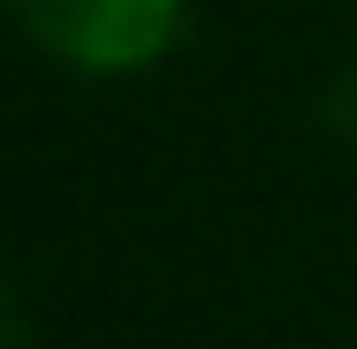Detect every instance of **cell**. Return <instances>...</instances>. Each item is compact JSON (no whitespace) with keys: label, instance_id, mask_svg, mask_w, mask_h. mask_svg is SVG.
I'll return each instance as SVG.
<instances>
[{"label":"cell","instance_id":"obj_1","mask_svg":"<svg viewBox=\"0 0 357 349\" xmlns=\"http://www.w3.org/2000/svg\"><path fill=\"white\" fill-rule=\"evenodd\" d=\"M23 15V31L91 76L144 69L175 46L183 31V0H8Z\"/></svg>","mask_w":357,"mask_h":349}]
</instances>
